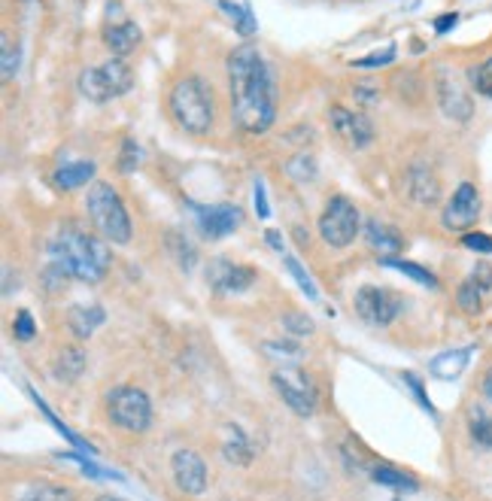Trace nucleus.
Here are the masks:
<instances>
[{
  "mask_svg": "<svg viewBox=\"0 0 492 501\" xmlns=\"http://www.w3.org/2000/svg\"><path fill=\"white\" fill-rule=\"evenodd\" d=\"M222 456L228 459L232 465H250L252 462V456H256V447H252V441L250 437L243 435V428L241 426H234V423H228V426H222Z\"/></svg>",
  "mask_w": 492,
  "mask_h": 501,
  "instance_id": "19",
  "label": "nucleus"
},
{
  "mask_svg": "<svg viewBox=\"0 0 492 501\" xmlns=\"http://www.w3.org/2000/svg\"><path fill=\"white\" fill-rule=\"evenodd\" d=\"M85 213H89L94 232L104 237V241L110 243L131 241V216L110 182H92L89 198H85Z\"/></svg>",
  "mask_w": 492,
  "mask_h": 501,
  "instance_id": "4",
  "label": "nucleus"
},
{
  "mask_svg": "<svg viewBox=\"0 0 492 501\" xmlns=\"http://www.w3.org/2000/svg\"><path fill=\"white\" fill-rule=\"evenodd\" d=\"M468 435H471V441L478 444V447L492 450V417L480 404H474V408L468 410Z\"/></svg>",
  "mask_w": 492,
  "mask_h": 501,
  "instance_id": "26",
  "label": "nucleus"
},
{
  "mask_svg": "<svg viewBox=\"0 0 492 501\" xmlns=\"http://www.w3.org/2000/svg\"><path fill=\"white\" fill-rule=\"evenodd\" d=\"M435 92H438V107L444 110V116L453 119V122H468L474 116V101L462 83L456 79V74L450 70H438V79H435Z\"/></svg>",
  "mask_w": 492,
  "mask_h": 501,
  "instance_id": "12",
  "label": "nucleus"
},
{
  "mask_svg": "<svg viewBox=\"0 0 492 501\" xmlns=\"http://www.w3.org/2000/svg\"><path fill=\"white\" fill-rule=\"evenodd\" d=\"M283 261H286V268H289V274L295 277V283L301 286V292H304V295L311 298V301H320V292H316V286H313V280H311V274H307V270L298 265V259L286 256Z\"/></svg>",
  "mask_w": 492,
  "mask_h": 501,
  "instance_id": "31",
  "label": "nucleus"
},
{
  "mask_svg": "<svg viewBox=\"0 0 492 501\" xmlns=\"http://www.w3.org/2000/svg\"><path fill=\"white\" fill-rule=\"evenodd\" d=\"M171 474L180 492L186 496H204L207 492V465L195 450H177L171 459Z\"/></svg>",
  "mask_w": 492,
  "mask_h": 501,
  "instance_id": "13",
  "label": "nucleus"
},
{
  "mask_svg": "<svg viewBox=\"0 0 492 501\" xmlns=\"http://www.w3.org/2000/svg\"><path fill=\"white\" fill-rule=\"evenodd\" d=\"M232 119L243 134H265L277 119V85L265 55L256 46H237L228 55Z\"/></svg>",
  "mask_w": 492,
  "mask_h": 501,
  "instance_id": "1",
  "label": "nucleus"
},
{
  "mask_svg": "<svg viewBox=\"0 0 492 501\" xmlns=\"http://www.w3.org/2000/svg\"><path fill=\"white\" fill-rule=\"evenodd\" d=\"M353 307L362 322L380 325V329H383V325H392V320L399 316L401 301L389 289H383V286H362V289L356 292Z\"/></svg>",
  "mask_w": 492,
  "mask_h": 501,
  "instance_id": "9",
  "label": "nucleus"
},
{
  "mask_svg": "<svg viewBox=\"0 0 492 501\" xmlns=\"http://www.w3.org/2000/svg\"><path fill=\"white\" fill-rule=\"evenodd\" d=\"M471 283L478 286V289L489 292L492 289V265H487V261H478L471 270Z\"/></svg>",
  "mask_w": 492,
  "mask_h": 501,
  "instance_id": "39",
  "label": "nucleus"
},
{
  "mask_svg": "<svg viewBox=\"0 0 492 501\" xmlns=\"http://www.w3.org/2000/svg\"><path fill=\"white\" fill-rule=\"evenodd\" d=\"M13 334H15V340H31V338H34V316H31L28 310H19V313H15Z\"/></svg>",
  "mask_w": 492,
  "mask_h": 501,
  "instance_id": "37",
  "label": "nucleus"
},
{
  "mask_svg": "<svg viewBox=\"0 0 492 501\" xmlns=\"http://www.w3.org/2000/svg\"><path fill=\"white\" fill-rule=\"evenodd\" d=\"M137 164H140V146L128 137V140L122 143V158H119V171H122V173H131V171H137Z\"/></svg>",
  "mask_w": 492,
  "mask_h": 501,
  "instance_id": "35",
  "label": "nucleus"
},
{
  "mask_svg": "<svg viewBox=\"0 0 492 501\" xmlns=\"http://www.w3.org/2000/svg\"><path fill=\"white\" fill-rule=\"evenodd\" d=\"M329 125L353 149H365L374 140V122L365 113H359V110L344 107V103H331L329 107Z\"/></svg>",
  "mask_w": 492,
  "mask_h": 501,
  "instance_id": "10",
  "label": "nucleus"
},
{
  "mask_svg": "<svg viewBox=\"0 0 492 501\" xmlns=\"http://www.w3.org/2000/svg\"><path fill=\"white\" fill-rule=\"evenodd\" d=\"M456 304H459V310H462V313L478 316L480 310H483V289H478V286H474L471 280L462 283V286H459V292H456Z\"/></svg>",
  "mask_w": 492,
  "mask_h": 501,
  "instance_id": "29",
  "label": "nucleus"
},
{
  "mask_svg": "<svg viewBox=\"0 0 492 501\" xmlns=\"http://www.w3.org/2000/svg\"><path fill=\"white\" fill-rule=\"evenodd\" d=\"M131 85H134V74L122 58H107L104 65L89 67L79 74V92H83V98H89L94 103L122 98V94L131 92Z\"/></svg>",
  "mask_w": 492,
  "mask_h": 501,
  "instance_id": "5",
  "label": "nucleus"
},
{
  "mask_svg": "<svg viewBox=\"0 0 492 501\" xmlns=\"http://www.w3.org/2000/svg\"><path fill=\"white\" fill-rule=\"evenodd\" d=\"M359 232H362V216L350 198H344V195L329 198V204H325V210L320 216L322 241L329 246H335V250H344V246H350L356 241Z\"/></svg>",
  "mask_w": 492,
  "mask_h": 501,
  "instance_id": "7",
  "label": "nucleus"
},
{
  "mask_svg": "<svg viewBox=\"0 0 492 501\" xmlns=\"http://www.w3.org/2000/svg\"><path fill=\"white\" fill-rule=\"evenodd\" d=\"M478 219H480V192L474 182H462L453 192V198L444 204L441 222L447 232H465Z\"/></svg>",
  "mask_w": 492,
  "mask_h": 501,
  "instance_id": "11",
  "label": "nucleus"
},
{
  "mask_svg": "<svg viewBox=\"0 0 492 501\" xmlns=\"http://www.w3.org/2000/svg\"><path fill=\"white\" fill-rule=\"evenodd\" d=\"M252 195H256V213L259 219H268L271 216V210H268V198H265V182L256 180V189H252Z\"/></svg>",
  "mask_w": 492,
  "mask_h": 501,
  "instance_id": "42",
  "label": "nucleus"
},
{
  "mask_svg": "<svg viewBox=\"0 0 492 501\" xmlns=\"http://www.w3.org/2000/svg\"><path fill=\"white\" fill-rule=\"evenodd\" d=\"M52 261L67 277H76L83 283H101L110 270V246L79 225H61L58 234L49 243Z\"/></svg>",
  "mask_w": 492,
  "mask_h": 501,
  "instance_id": "2",
  "label": "nucleus"
},
{
  "mask_svg": "<svg viewBox=\"0 0 492 501\" xmlns=\"http://www.w3.org/2000/svg\"><path fill=\"white\" fill-rule=\"evenodd\" d=\"M140 28L134 25L131 19H125L122 15V6L119 4H110V13H107V28H104V43L107 49L116 55V58H125V55H131L137 49L140 43Z\"/></svg>",
  "mask_w": 492,
  "mask_h": 501,
  "instance_id": "15",
  "label": "nucleus"
},
{
  "mask_svg": "<svg viewBox=\"0 0 492 501\" xmlns=\"http://www.w3.org/2000/svg\"><path fill=\"white\" fill-rule=\"evenodd\" d=\"M468 359H471V347L450 349V353H441L438 359L432 362V374H435L438 380H456L459 374L465 371Z\"/></svg>",
  "mask_w": 492,
  "mask_h": 501,
  "instance_id": "23",
  "label": "nucleus"
},
{
  "mask_svg": "<svg viewBox=\"0 0 492 501\" xmlns=\"http://www.w3.org/2000/svg\"><path fill=\"white\" fill-rule=\"evenodd\" d=\"M168 113L186 134H195V137L210 134L216 110H213V92L207 83L201 76L177 79L168 94Z\"/></svg>",
  "mask_w": 492,
  "mask_h": 501,
  "instance_id": "3",
  "label": "nucleus"
},
{
  "mask_svg": "<svg viewBox=\"0 0 492 501\" xmlns=\"http://www.w3.org/2000/svg\"><path fill=\"white\" fill-rule=\"evenodd\" d=\"M107 417L116 428L128 435H143L153 426V404L137 386H116L107 395Z\"/></svg>",
  "mask_w": 492,
  "mask_h": 501,
  "instance_id": "6",
  "label": "nucleus"
},
{
  "mask_svg": "<svg viewBox=\"0 0 492 501\" xmlns=\"http://www.w3.org/2000/svg\"><path fill=\"white\" fill-rule=\"evenodd\" d=\"M19 501H74V496L61 487H49V483H43V487H34L31 492H25Z\"/></svg>",
  "mask_w": 492,
  "mask_h": 501,
  "instance_id": "32",
  "label": "nucleus"
},
{
  "mask_svg": "<svg viewBox=\"0 0 492 501\" xmlns=\"http://www.w3.org/2000/svg\"><path fill=\"white\" fill-rule=\"evenodd\" d=\"M365 241H368L371 250H374L377 256H380V261L399 256V252L404 250V237H401L399 228L386 225V222H380V219H368V222H365Z\"/></svg>",
  "mask_w": 492,
  "mask_h": 501,
  "instance_id": "18",
  "label": "nucleus"
},
{
  "mask_svg": "<svg viewBox=\"0 0 492 501\" xmlns=\"http://www.w3.org/2000/svg\"><path fill=\"white\" fill-rule=\"evenodd\" d=\"M404 383H408V386H410V392L417 395L419 408H426L428 413H432V417H438V413H435V408H432V401L426 399V389H423V383H419V380L414 377V374H404Z\"/></svg>",
  "mask_w": 492,
  "mask_h": 501,
  "instance_id": "40",
  "label": "nucleus"
},
{
  "mask_svg": "<svg viewBox=\"0 0 492 501\" xmlns=\"http://www.w3.org/2000/svg\"><path fill=\"white\" fill-rule=\"evenodd\" d=\"M219 10L225 13V19L232 22L234 31L241 37H252L256 34V15H252V10L246 4H234V0H219Z\"/></svg>",
  "mask_w": 492,
  "mask_h": 501,
  "instance_id": "24",
  "label": "nucleus"
},
{
  "mask_svg": "<svg viewBox=\"0 0 492 501\" xmlns=\"http://www.w3.org/2000/svg\"><path fill=\"white\" fill-rule=\"evenodd\" d=\"M192 210L198 213V225H201V234L210 237V241H222L232 232H237L243 213L237 204H213V207H198L192 204Z\"/></svg>",
  "mask_w": 492,
  "mask_h": 501,
  "instance_id": "14",
  "label": "nucleus"
},
{
  "mask_svg": "<svg viewBox=\"0 0 492 501\" xmlns=\"http://www.w3.org/2000/svg\"><path fill=\"white\" fill-rule=\"evenodd\" d=\"M0 43H4V83H13L15 74H19V46H13L10 31H4Z\"/></svg>",
  "mask_w": 492,
  "mask_h": 501,
  "instance_id": "30",
  "label": "nucleus"
},
{
  "mask_svg": "<svg viewBox=\"0 0 492 501\" xmlns=\"http://www.w3.org/2000/svg\"><path fill=\"white\" fill-rule=\"evenodd\" d=\"M55 186L61 189V192H74V189H83L89 186L94 180V162H70V164H61L58 171H55Z\"/></svg>",
  "mask_w": 492,
  "mask_h": 501,
  "instance_id": "22",
  "label": "nucleus"
},
{
  "mask_svg": "<svg viewBox=\"0 0 492 501\" xmlns=\"http://www.w3.org/2000/svg\"><path fill=\"white\" fill-rule=\"evenodd\" d=\"M104 320H107V313L94 304L92 307L76 304L67 310V325H70V331H74V338H79V340L92 338V334L98 331V325H104Z\"/></svg>",
  "mask_w": 492,
  "mask_h": 501,
  "instance_id": "21",
  "label": "nucleus"
},
{
  "mask_svg": "<svg viewBox=\"0 0 492 501\" xmlns=\"http://www.w3.org/2000/svg\"><path fill=\"white\" fill-rule=\"evenodd\" d=\"M462 243H465V250H471V252H480V256H492V237L483 234V232H468L462 237Z\"/></svg>",
  "mask_w": 492,
  "mask_h": 501,
  "instance_id": "38",
  "label": "nucleus"
},
{
  "mask_svg": "<svg viewBox=\"0 0 492 501\" xmlns=\"http://www.w3.org/2000/svg\"><path fill=\"white\" fill-rule=\"evenodd\" d=\"M483 399L492 404V371L487 374V377H483Z\"/></svg>",
  "mask_w": 492,
  "mask_h": 501,
  "instance_id": "44",
  "label": "nucleus"
},
{
  "mask_svg": "<svg viewBox=\"0 0 492 501\" xmlns=\"http://www.w3.org/2000/svg\"><path fill=\"white\" fill-rule=\"evenodd\" d=\"M168 246L173 250V259L180 261V268H192L195 265V250H192V243L186 241L182 234H168Z\"/></svg>",
  "mask_w": 492,
  "mask_h": 501,
  "instance_id": "33",
  "label": "nucleus"
},
{
  "mask_svg": "<svg viewBox=\"0 0 492 501\" xmlns=\"http://www.w3.org/2000/svg\"><path fill=\"white\" fill-rule=\"evenodd\" d=\"M380 265L401 270V274H408L410 280H417L419 286H428V289H438V277H435L432 270H426L423 265H414V261H401V259H383Z\"/></svg>",
  "mask_w": 492,
  "mask_h": 501,
  "instance_id": "27",
  "label": "nucleus"
},
{
  "mask_svg": "<svg viewBox=\"0 0 492 501\" xmlns=\"http://www.w3.org/2000/svg\"><path fill=\"white\" fill-rule=\"evenodd\" d=\"M456 25H459V13L438 15V19H435V34H450Z\"/></svg>",
  "mask_w": 492,
  "mask_h": 501,
  "instance_id": "43",
  "label": "nucleus"
},
{
  "mask_svg": "<svg viewBox=\"0 0 492 501\" xmlns=\"http://www.w3.org/2000/svg\"><path fill=\"white\" fill-rule=\"evenodd\" d=\"M271 383L286 408H292L298 417H311L316 410V386H313V380L307 377V371L283 365L280 371H274Z\"/></svg>",
  "mask_w": 492,
  "mask_h": 501,
  "instance_id": "8",
  "label": "nucleus"
},
{
  "mask_svg": "<svg viewBox=\"0 0 492 501\" xmlns=\"http://www.w3.org/2000/svg\"><path fill=\"white\" fill-rule=\"evenodd\" d=\"M289 173L298 182H311L316 177V164L307 155H298V158H292V162H289Z\"/></svg>",
  "mask_w": 492,
  "mask_h": 501,
  "instance_id": "36",
  "label": "nucleus"
},
{
  "mask_svg": "<svg viewBox=\"0 0 492 501\" xmlns=\"http://www.w3.org/2000/svg\"><path fill=\"white\" fill-rule=\"evenodd\" d=\"M283 325L286 329H289L292 334H311L313 331V322L307 320V316H301V313H289L283 320Z\"/></svg>",
  "mask_w": 492,
  "mask_h": 501,
  "instance_id": "41",
  "label": "nucleus"
},
{
  "mask_svg": "<svg viewBox=\"0 0 492 501\" xmlns=\"http://www.w3.org/2000/svg\"><path fill=\"white\" fill-rule=\"evenodd\" d=\"M468 83H471V89L480 94V98L492 101V55L487 61H480V65L468 67Z\"/></svg>",
  "mask_w": 492,
  "mask_h": 501,
  "instance_id": "28",
  "label": "nucleus"
},
{
  "mask_svg": "<svg viewBox=\"0 0 492 501\" xmlns=\"http://www.w3.org/2000/svg\"><path fill=\"white\" fill-rule=\"evenodd\" d=\"M83 371H85V349L76 344L61 347V353L55 356V362H52L55 380H61V383H74V380L83 377Z\"/></svg>",
  "mask_w": 492,
  "mask_h": 501,
  "instance_id": "20",
  "label": "nucleus"
},
{
  "mask_svg": "<svg viewBox=\"0 0 492 501\" xmlns=\"http://www.w3.org/2000/svg\"><path fill=\"white\" fill-rule=\"evenodd\" d=\"M98 501H125V498H119V496H101Z\"/></svg>",
  "mask_w": 492,
  "mask_h": 501,
  "instance_id": "46",
  "label": "nucleus"
},
{
  "mask_svg": "<svg viewBox=\"0 0 492 501\" xmlns=\"http://www.w3.org/2000/svg\"><path fill=\"white\" fill-rule=\"evenodd\" d=\"M268 243H271V246H277V250H280V252H283V241H280V237H277L274 232H271V234H268Z\"/></svg>",
  "mask_w": 492,
  "mask_h": 501,
  "instance_id": "45",
  "label": "nucleus"
},
{
  "mask_svg": "<svg viewBox=\"0 0 492 501\" xmlns=\"http://www.w3.org/2000/svg\"><path fill=\"white\" fill-rule=\"evenodd\" d=\"M252 280H256V270L246 265H234L228 259H213L207 268V283L216 292H243L250 289Z\"/></svg>",
  "mask_w": 492,
  "mask_h": 501,
  "instance_id": "16",
  "label": "nucleus"
},
{
  "mask_svg": "<svg viewBox=\"0 0 492 501\" xmlns=\"http://www.w3.org/2000/svg\"><path fill=\"white\" fill-rule=\"evenodd\" d=\"M371 477H374V483H380V487L399 489V492H417L419 489V483L414 480V477L399 471V468H392V465H374L371 468Z\"/></svg>",
  "mask_w": 492,
  "mask_h": 501,
  "instance_id": "25",
  "label": "nucleus"
},
{
  "mask_svg": "<svg viewBox=\"0 0 492 501\" xmlns=\"http://www.w3.org/2000/svg\"><path fill=\"white\" fill-rule=\"evenodd\" d=\"M395 55H399V49H395V46H386L383 52H371V55H365V58H356L353 67H362V70L386 67V65H392V61H395Z\"/></svg>",
  "mask_w": 492,
  "mask_h": 501,
  "instance_id": "34",
  "label": "nucleus"
},
{
  "mask_svg": "<svg viewBox=\"0 0 492 501\" xmlns=\"http://www.w3.org/2000/svg\"><path fill=\"white\" fill-rule=\"evenodd\" d=\"M408 195L419 207H432L441 198V182L426 162H414L408 171Z\"/></svg>",
  "mask_w": 492,
  "mask_h": 501,
  "instance_id": "17",
  "label": "nucleus"
}]
</instances>
